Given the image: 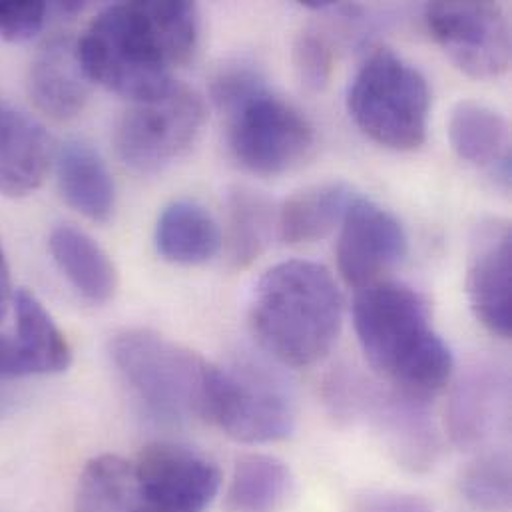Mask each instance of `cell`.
<instances>
[{
	"mask_svg": "<svg viewBox=\"0 0 512 512\" xmlns=\"http://www.w3.org/2000/svg\"><path fill=\"white\" fill-rule=\"evenodd\" d=\"M200 40L192 2H120L104 8L78 40L90 82L132 102L166 94L172 70L186 64Z\"/></svg>",
	"mask_w": 512,
	"mask_h": 512,
	"instance_id": "obj_1",
	"label": "cell"
},
{
	"mask_svg": "<svg viewBox=\"0 0 512 512\" xmlns=\"http://www.w3.org/2000/svg\"><path fill=\"white\" fill-rule=\"evenodd\" d=\"M353 323L365 359L395 391L427 403L451 381L453 353L417 289L383 279L359 289Z\"/></svg>",
	"mask_w": 512,
	"mask_h": 512,
	"instance_id": "obj_2",
	"label": "cell"
},
{
	"mask_svg": "<svg viewBox=\"0 0 512 512\" xmlns=\"http://www.w3.org/2000/svg\"><path fill=\"white\" fill-rule=\"evenodd\" d=\"M220 471L194 449L156 443L136 459L102 455L80 475L74 512H206Z\"/></svg>",
	"mask_w": 512,
	"mask_h": 512,
	"instance_id": "obj_3",
	"label": "cell"
},
{
	"mask_svg": "<svg viewBox=\"0 0 512 512\" xmlns=\"http://www.w3.org/2000/svg\"><path fill=\"white\" fill-rule=\"evenodd\" d=\"M341 325L343 295L325 265L289 259L257 281L250 327L257 343L279 363H319L333 349Z\"/></svg>",
	"mask_w": 512,
	"mask_h": 512,
	"instance_id": "obj_4",
	"label": "cell"
},
{
	"mask_svg": "<svg viewBox=\"0 0 512 512\" xmlns=\"http://www.w3.org/2000/svg\"><path fill=\"white\" fill-rule=\"evenodd\" d=\"M212 98L228 120L230 150L248 172H289L313 150L315 132L309 120L273 94L252 64L224 66L212 82Z\"/></svg>",
	"mask_w": 512,
	"mask_h": 512,
	"instance_id": "obj_5",
	"label": "cell"
},
{
	"mask_svg": "<svg viewBox=\"0 0 512 512\" xmlns=\"http://www.w3.org/2000/svg\"><path fill=\"white\" fill-rule=\"evenodd\" d=\"M110 355L154 417L168 423L206 419L216 365L148 329H126L114 335Z\"/></svg>",
	"mask_w": 512,
	"mask_h": 512,
	"instance_id": "obj_6",
	"label": "cell"
},
{
	"mask_svg": "<svg viewBox=\"0 0 512 512\" xmlns=\"http://www.w3.org/2000/svg\"><path fill=\"white\" fill-rule=\"evenodd\" d=\"M347 108L373 142L409 152L427 138L431 92L417 66L391 48H375L351 80Z\"/></svg>",
	"mask_w": 512,
	"mask_h": 512,
	"instance_id": "obj_7",
	"label": "cell"
},
{
	"mask_svg": "<svg viewBox=\"0 0 512 512\" xmlns=\"http://www.w3.org/2000/svg\"><path fill=\"white\" fill-rule=\"evenodd\" d=\"M206 122L202 96L180 82L120 118L114 144L120 160L138 174H156L182 158L198 140Z\"/></svg>",
	"mask_w": 512,
	"mask_h": 512,
	"instance_id": "obj_8",
	"label": "cell"
},
{
	"mask_svg": "<svg viewBox=\"0 0 512 512\" xmlns=\"http://www.w3.org/2000/svg\"><path fill=\"white\" fill-rule=\"evenodd\" d=\"M204 421L240 443L263 445L293 433L295 409L273 377L250 367H214Z\"/></svg>",
	"mask_w": 512,
	"mask_h": 512,
	"instance_id": "obj_9",
	"label": "cell"
},
{
	"mask_svg": "<svg viewBox=\"0 0 512 512\" xmlns=\"http://www.w3.org/2000/svg\"><path fill=\"white\" fill-rule=\"evenodd\" d=\"M425 20L443 52L471 78L489 80L511 64V24L495 2H433Z\"/></svg>",
	"mask_w": 512,
	"mask_h": 512,
	"instance_id": "obj_10",
	"label": "cell"
},
{
	"mask_svg": "<svg viewBox=\"0 0 512 512\" xmlns=\"http://www.w3.org/2000/svg\"><path fill=\"white\" fill-rule=\"evenodd\" d=\"M409 250L401 222L371 200L355 198L341 222L337 240V265L341 277L363 289L395 267Z\"/></svg>",
	"mask_w": 512,
	"mask_h": 512,
	"instance_id": "obj_11",
	"label": "cell"
},
{
	"mask_svg": "<svg viewBox=\"0 0 512 512\" xmlns=\"http://www.w3.org/2000/svg\"><path fill=\"white\" fill-rule=\"evenodd\" d=\"M512 236L505 220H485L475 228L469 254L467 295L477 321L497 337L512 331Z\"/></svg>",
	"mask_w": 512,
	"mask_h": 512,
	"instance_id": "obj_12",
	"label": "cell"
},
{
	"mask_svg": "<svg viewBox=\"0 0 512 512\" xmlns=\"http://www.w3.org/2000/svg\"><path fill=\"white\" fill-rule=\"evenodd\" d=\"M90 78L78 54V40L56 36L34 56L28 92L34 104L56 120L76 118L90 98Z\"/></svg>",
	"mask_w": 512,
	"mask_h": 512,
	"instance_id": "obj_13",
	"label": "cell"
},
{
	"mask_svg": "<svg viewBox=\"0 0 512 512\" xmlns=\"http://www.w3.org/2000/svg\"><path fill=\"white\" fill-rule=\"evenodd\" d=\"M50 160L52 142L42 124L0 98V192L28 196L44 182Z\"/></svg>",
	"mask_w": 512,
	"mask_h": 512,
	"instance_id": "obj_14",
	"label": "cell"
},
{
	"mask_svg": "<svg viewBox=\"0 0 512 512\" xmlns=\"http://www.w3.org/2000/svg\"><path fill=\"white\" fill-rule=\"evenodd\" d=\"M449 140L461 160L487 168L509 184L511 130L501 112L471 100L457 104L449 120Z\"/></svg>",
	"mask_w": 512,
	"mask_h": 512,
	"instance_id": "obj_15",
	"label": "cell"
},
{
	"mask_svg": "<svg viewBox=\"0 0 512 512\" xmlns=\"http://www.w3.org/2000/svg\"><path fill=\"white\" fill-rule=\"evenodd\" d=\"M58 186L70 208L92 222H108L116 188L102 156L86 142H68L58 156Z\"/></svg>",
	"mask_w": 512,
	"mask_h": 512,
	"instance_id": "obj_16",
	"label": "cell"
},
{
	"mask_svg": "<svg viewBox=\"0 0 512 512\" xmlns=\"http://www.w3.org/2000/svg\"><path fill=\"white\" fill-rule=\"evenodd\" d=\"M357 196L345 182H323L295 192L277 214V234L289 246L327 238Z\"/></svg>",
	"mask_w": 512,
	"mask_h": 512,
	"instance_id": "obj_17",
	"label": "cell"
},
{
	"mask_svg": "<svg viewBox=\"0 0 512 512\" xmlns=\"http://www.w3.org/2000/svg\"><path fill=\"white\" fill-rule=\"evenodd\" d=\"M50 254L70 285L90 303H106L118 287V273L110 256L86 232L74 226L52 230Z\"/></svg>",
	"mask_w": 512,
	"mask_h": 512,
	"instance_id": "obj_18",
	"label": "cell"
},
{
	"mask_svg": "<svg viewBox=\"0 0 512 512\" xmlns=\"http://www.w3.org/2000/svg\"><path fill=\"white\" fill-rule=\"evenodd\" d=\"M156 248L166 261L200 265L220 252L222 232L204 206L180 200L170 204L158 218Z\"/></svg>",
	"mask_w": 512,
	"mask_h": 512,
	"instance_id": "obj_19",
	"label": "cell"
},
{
	"mask_svg": "<svg viewBox=\"0 0 512 512\" xmlns=\"http://www.w3.org/2000/svg\"><path fill=\"white\" fill-rule=\"evenodd\" d=\"M507 403V381L491 369L471 371L453 393L449 405V431L459 447L483 443L497 425Z\"/></svg>",
	"mask_w": 512,
	"mask_h": 512,
	"instance_id": "obj_20",
	"label": "cell"
},
{
	"mask_svg": "<svg viewBox=\"0 0 512 512\" xmlns=\"http://www.w3.org/2000/svg\"><path fill=\"white\" fill-rule=\"evenodd\" d=\"M230 259L236 267H248L269 248L277 232L273 200L250 186H234L226 196Z\"/></svg>",
	"mask_w": 512,
	"mask_h": 512,
	"instance_id": "obj_21",
	"label": "cell"
},
{
	"mask_svg": "<svg viewBox=\"0 0 512 512\" xmlns=\"http://www.w3.org/2000/svg\"><path fill=\"white\" fill-rule=\"evenodd\" d=\"M14 309L18 325V339L14 341L28 363L30 375L66 371L72 361L70 345L40 301L20 289L14 295Z\"/></svg>",
	"mask_w": 512,
	"mask_h": 512,
	"instance_id": "obj_22",
	"label": "cell"
},
{
	"mask_svg": "<svg viewBox=\"0 0 512 512\" xmlns=\"http://www.w3.org/2000/svg\"><path fill=\"white\" fill-rule=\"evenodd\" d=\"M293 489L289 467L271 455H248L234 471L228 489L232 512H275L283 507Z\"/></svg>",
	"mask_w": 512,
	"mask_h": 512,
	"instance_id": "obj_23",
	"label": "cell"
},
{
	"mask_svg": "<svg viewBox=\"0 0 512 512\" xmlns=\"http://www.w3.org/2000/svg\"><path fill=\"white\" fill-rule=\"evenodd\" d=\"M465 501L479 512H509L511 509V461L507 455H485L463 475Z\"/></svg>",
	"mask_w": 512,
	"mask_h": 512,
	"instance_id": "obj_24",
	"label": "cell"
},
{
	"mask_svg": "<svg viewBox=\"0 0 512 512\" xmlns=\"http://www.w3.org/2000/svg\"><path fill=\"white\" fill-rule=\"evenodd\" d=\"M293 68L307 92L327 88L333 72V46L319 30H303L293 44Z\"/></svg>",
	"mask_w": 512,
	"mask_h": 512,
	"instance_id": "obj_25",
	"label": "cell"
},
{
	"mask_svg": "<svg viewBox=\"0 0 512 512\" xmlns=\"http://www.w3.org/2000/svg\"><path fill=\"white\" fill-rule=\"evenodd\" d=\"M50 12L44 2H14L0 0V38L10 42H24L36 36Z\"/></svg>",
	"mask_w": 512,
	"mask_h": 512,
	"instance_id": "obj_26",
	"label": "cell"
},
{
	"mask_svg": "<svg viewBox=\"0 0 512 512\" xmlns=\"http://www.w3.org/2000/svg\"><path fill=\"white\" fill-rule=\"evenodd\" d=\"M355 512H433V507L415 495L371 493L359 499Z\"/></svg>",
	"mask_w": 512,
	"mask_h": 512,
	"instance_id": "obj_27",
	"label": "cell"
},
{
	"mask_svg": "<svg viewBox=\"0 0 512 512\" xmlns=\"http://www.w3.org/2000/svg\"><path fill=\"white\" fill-rule=\"evenodd\" d=\"M26 375H30V369L16 341L0 335V377H26Z\"/></svg>",
	"mask_w": 512,
	"mask_h": 512,
	"instance_id": "obj_28",
	"label": "cell"
},
{
	"mask_svg": "<svg viewBox=\"0 0 512 512\" xmlns=\"http://www.w3.org/2000/svg\"><path fill=\"white\" fill-rule=\"evenodd\" d=\"M10 271H8V263H6V256L4 250L0 246V319L4 317L8 303H10Z\"/></svg>",
	"mask_w": 512,
	"mask_h": 512,
	"instance_id": "obj_29",
	"label": "cell"
}]
</instances>
